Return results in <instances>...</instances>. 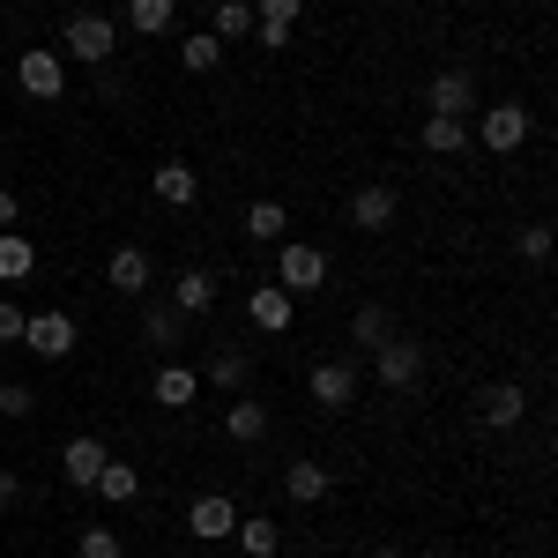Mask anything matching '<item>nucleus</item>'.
<instances>
[{"label": "nucleus", "instance_id": "nucleus-1", "mask_svg": "<svg viewBox=\"0 0 558 558\" xmlns=\"http://www.w3.org/2000/svg\"><path fill=\"white\" fill-rule=\"evenodd\" d=\"M320 283H328V254H320V246H305V239H283V246H276V291L313 299Z\"/></svg>", "mask_w": 558, "mask_h": 558}, {"label": "nucleus", "instance_id": "nucleus-2", "mask_svg": "<svg viewBox=\"0 0 558 558\" xmlns=\"http://www.w3.org/2000/svg\"><path fill=\"white\" fill-rule=\"evenodd\" d=\"M60 45H68V52H75L83 68H105V60L120 52V23H112V15H89V8H83V15H68Z\"/></svg>", "mask_w": 558, "mask_h": 558}, {"label": "nucleus", "instance_id": "nucleus-3", "mask_svg": "<svg viewBox=\"0 0 558 558\" xmlns=\"http://www.w3.org/2000/svg\"><path fill=\"white\" fill-rule=\"evenodd\" d=\"M373 373H380L387 395H410V387L425 380V343H410V336H387V343L373 350Z\"/></svg>", "mask_w": 558, "mask_h": 558}, {"label": "nucleus", "instance_id": "nucleus-4", "mask_svg": "<svg viewBox=\"0 0 558 558\" xmlns=\"http://www.w3.org/2000/svg\"><path fill=\"white\" fill-rule=\"evenodd\" d=\"M23 350H31V357H45V365H60V357L75 350V313H60V305L31 313V320H23Z\"/></svg>", "mask_w": 558, "mask_h": 558}, {"label": "nucleus", "instance_id": "nucleus-5", "mask_svg": "<svg viewBox=\"0 0 558 558\" xmlns=\"http://www.w3.org/2000/svg\"><path fill=\"white\" fill-rule=\"evenodd\" d=\"M15 83L31 89L38 105H60V97H68V68H60V52H52V45H23V60H15Z\"/></svg>", "mask_w": 558, "mask_h": 558}, {"label": "nucleus", "instance_id": "nucleus-6", "mask_svg": "<svg viewBox=\"0 0 558 558\" xmlns=\"http://www.w3.org/2000/svg\"><path fill=\"white\" fill-rule=\"evenodd\" d=\"M529 105H484V128H476V142L492 149V157H514L521 142H529Z\"/></svg>", "mask_w": 558, "mask_h": 558}, {"label": "nucleus", "instance_id": "nucleus-7", "mask_svg": "<svg viewBox=\"0 0 558 558\" xmlns=\"http://www.w3.org/2000/svg\"><path fill=\"white\" fill-rule=\"evenodd\" d=\"M305 395H313L320 410H350V402H357V365H350V357H320V365L305 373Z\"/></svg>", "mask_w": 558, "mask_h": 558}, {"label": "nucleus", "instance_id": "nucleus-8", "mask_svg": "<svg viewBox=\"0 0 558 558\" xmlns=\"http://www.w3.org/2000/svg\"><path fill=\"white\" fill-rule=\"evenodd\" d=\"M231 529H239V507H231L223 492H202V499L186 507V536H194V544H223Z\"/></svg>", "mask_w": 558, "mask_h": 558}, {"label": "nucleus", "instance_id": "nucleus-9", "mask_svg": "<svg viewBox=\"0 0 558 558\" xmlns=\"http://www.w3.org/2000/svg\"><path fill=\"white\" fill-rule=\"evenodd\" d=\"M246 320H254L260 336H283V328L299 320V299L276 291V283H254V291H246Z\"/></svg>", "mask_w": 558, "mask_h": 558}, {"label": "nucleus", "instance_id": "nucleus-10", "mask_svg": "<svg viewBox=\"0 0 558 558\" xmlns=\"http://www.w3.org/2000/svg\"><path fill=\"white\" fill-rule=\"evenodd\" d=\"M246 380H254V350H239V343L209 350V365H202V387H216V395H246Z\"/></svg>", "mask_w": 558, "mask_h": 558}, {"label": "nucleus", "instance_id": "nucleus-11", "mask_svg": "<svg viewBox=\"0 0 558 558\" xmlns=\"http://www.w3.org/2000/svg\"><path fill=\"white\" fill-rule=\"evenodd\" d=\"M105 283H112L120 299H149V283H157V268H149V254H142V246H120V254L105 260Z\"/></svg>", "mask_w": 558, "mask_h": 558}, {"label": "nucleus", "instance_id": "nucleus-12", "mask_svg": "<svg viewBox=\"0 0 558 558\" xmlns=\"http://www.w3.org/2000/svg\"><path fill=\"white\" fill-rule=\"evenodd\" d=\"M142 336L172 357V350H186V313H179L172 299H149V305H142Z\"/></svg>", "mask_w": 558, "mask_h": 558}, {"label": "nucleus", "instance_id": "nucleus-13", "mask_svg": "<svg viewBox=\"0 0 558 558\" xmlns=\"http://www.w3.org/2000/svg\"><path fill=\"white\" fill-rule=\"evenodd\" d=\"M97 470H105V439H89V432H75V439L60 447V476H68L75 492H89V484H97Z\"/></svg>", "mask_w": 558, "mask_h": 558}, {"label": "nucleus", "instance_id": "nucleus-14", "mask_svg": "<svg viewBox=\"0 0 558 558\" xmlns=\"http://www.w3.org/2000/svg\"><path fill=\"white\" fill-rule=\"evenodd\" d=\"M425 105H432V112L470 120V112H476V83L462 75V68H447V75H432V83H425Z\"/></svg>", "mask_w": 558, "mask_h": 558}, {"label": "nucleus", "instance_id": "nucleus-15", "mask_svg": "<svg viewBox=\"0 0 558 558\" xmlns=\"http://www.w3.org/2000/svg\"><path fill=\"white\" fill-rule=\"evenodd\" d=\"M387 223H395V186H380V179L357 186L350 194V231H387Z\"/></svg>", "mask_w": 558, "mask_h": 558}, {"label": "nucleus", "instance_id": "nucleus-16", "mask_svg": "<svg viewBox=\"0 0 558 558\" xmlns=\"http://www.w3.org/2000/svg\"><path fill=\"white\" fill-rule=\"evenodd\" d=\"M239 231H246L254 246H283V239H291V216H283V202H246Z\"/></svg>", "mask_w": 558, "mask_h": 558}, {"label": "nucleus", "instance_id": "nucleus-17", "mask_svg": "<svg viewBox=\"0 0 558 558\" xmlns=\"http://www.w3.org/2000/svg\"><path fill=\"white\" fill-rule=\"evenodd\" d=\"M202 402V373L194 365H157V410H194Z\"/></svg>", "mask_w": 558, "mask_h": 558}, {"label": "nucleus", "instance_id": "nucleus-18", "mask_svg": "<svg viewBox=\"0 0 558 558\" xmlns=\"http://www.w3.org/2000/svg\"><path fill=\"white\" fill-rule=\"evenodd\" d=\"M521 417H529V395H521L514 380H499V387H484V425L492 432H514Z\"/></svg>", "mask_w": 558, "mask_h": 558}, {"label": "nucleus", "instance_id": "nucleus-19", "mask_svg": "<svg viewBox=\"0 0 558 558\" xmlns=\"http://www.w3.org/2000/svg\"><path fill=\"white\" fill-rule=\"evenodd\" d=\"M223 432H231L239 447L268 439V402H254V395H231V410H223Z\"/></svg>", "mask_w": 558, "mask_h": 558}, {"label": "nucleus", "instance_id": "nucleus-20", "mask_svg": "<svg viewBox=\"0 0 558 558\" xmlns=\"http://www.w3.org/2000/svg\"><path fill=\"white\" fill-rule=\"evenodd\" d=\"M172 305L186 313V320L209 313V305H216V276H209V268H179V276H172Z\"/></svg>", "mask_w": 558, "mask_h": 558}, {"label": "nucleus", "instance_id": "nucleus-21", "mask_svg": "<svg viewBox=\"0 0 558 558\" xmlns=\"http://www.w3.org/2000/svg\"><path fill=\"white\" fill-rule=\"evenodd\" d=\"M179 0H128V31L134 38H172Z\"/></svg>", "mask_w": 558, "mask_h": 558}, {"label": "nucleus", "instance_id": "nucleus-22", "mask_svg": "<svg viewBox=\"0 0 558 558\" xmlns=\"http://www.w3.org/2000/svg\"><path fill=\"white\" fill-rule=\"evenodd\" d=\"M387 336H395V313H387L380 299H365L357 313H350V343H357V350H380Z\"/></svg>", "mask_w": 558, "mask_h": 558}, {"label": "nucleus", "instance_id": "nucleus-23", "mask_svg": "<svg viewBox=\"0 0 558 558\" xmlns=\"http://www.w3.org/2000/svg\"><path fill=\"white\" fill-rule=\"evenodd\" d=\"M328 484H336L328 462H291V470H283V492H291L299 507H320V499H328Z\"/></svg>", "mask_w": 558, "mask_h": 558}, {"label": "nucleus", "instance_id": "nucleus-24", "mask_svg": "<svg viewBox=\"0 0 558 558\" xmlns=\"http://www.w3.org/2000/svg\"><path fill=\"white\" fill-rule=\"evenodd\" d=\"M425 149H432V157H462V149H470V120L432 112V120H425Z\"/></svg>", "mask_w": 558, "mask_h": 558}, {"label": "nucleus", "instance_id": "nucleus-25", "mask_svg": "<svg viewBox=\"0 0 558 558\" xmlns=\"http://www.w3.org/2000/svg\"><path fill=\"white\" fill-rule=\"evenodd\" d=\"M89 492H97L105 507H128L134 492H142V476H134V462H112V454H105V470H97V484H89Z\"/></svg>", "mask_w": 558, "mask_h": 558}, {"label": "nucleus", "instance_id": "nucleus-26", "mask_svg": "<svg viewBox=\"0 0 558 558\" xmlns=\"http://www.w3.org/2000/svg\"><path fill=\"white\" fill-rule=\"evenodd\" d=\"M194 194H202V179H194V165H157V202H165V209H186V202H194Z\"/></svg>", "mask_w": 558, "mask_h": 558}, {"label": "nucleus", "instance_id": "nucleus-27", "mask_svg": "<svg viewBox=\"0 0 558 558\" xmlns=\"http://www.w3.org/2000/svg\"><path fill=\"white\" fill-rule=\"evenodd\" d=\"M216 45H239V38H254V0H216Z\"/></svg>", "mask_w": 558, "mask_h": 558}, {"label": "nucleus", "instance_id": "nucleus-28", "mask_svg": "<svg viewBox=\"0 0 558 558\" xmlns=\"http://www.w3.org/2000/svg\"><path fill=\"white\" fill-rule=\"evenodd\" d=\"M31 268H38V246L23 231H0V283H23Z\"/></svg>", "mask_w": 558, "mask_h": 558}, {"label": "nucleus", "instance_id": "nucleus-29", "mask_svg": "<svg viewBox=\"0 0 558 558\" xmlns=\"http://www.w3.org/2000/svg\"><path fill=\"white\" fill-rule=\"evenodd\" d=\"M231 536L246 544V558H276V551H283V529H276V521H260V514H239Z\"/></svg>", "mask_w": 558, "mask_h": 558}, {"label": "nucleus", "instance_id": "nucleus-30", "mask_svg": "<svg viewBox=\"0 0 558 558\" xmlns=\"http://www.w3.org/2000/svg\"><path fill=\"white\" fill-rule=\"evenodd\" d=\"M216 60H223V45H216L209 31H186V38H179V68H186V75H209Z\"/></svg>", "mask_w": 558, "mask_h": 558}, {"label": "nucleus", "instance_id": "nucleus-31", "mask_svg": "<svg viewBox=\"0 0 558 558\" xmlns=\"http://www.w3.org/2000/svg\"><path fill=\"white\" fill-rule=\"evenodd\" d=\"M75 558H128V551H120V536H112L105 521H89L83 536H75Z\"/></svg>", "mask_w": 558, "mask_h": 558}, {"label": "nucleus", "instance_id": "nucleus-32", "mask_svg": "<svg viewBox=\"0 0 558 558\" xmlns=\"http://www.w3.org/2000/svg\"><path fill=\"white\" fill-rule=\"evenodd\" d=\"M31 410H38V395H31V387H23V380H0V417H31Z\"/></svg>", "mask_w": 558, "mask_h": 558}, {"label": "nucleus", "instance_id": "nucleus-33", "mask_svg": "<svg viewBox=\"0 0 558 558\" xmlns=\"http://www.w3.org/2000/svg\"><path fill=\"white\" fill-rule=\"evenodd\" d=\"M521 260H551V223H529L521 231Z\"/></svg>", "mask_w": 558, "mask_h": 558}, {"label": "nucleus", "instance_id": "nucleus-34", "mask_svg": "<svg viewBox=\"0 0 558 558\" xmlns=\"http://www.w3.org/2000/svg\"><path fill=\"white\" fill-rule=\"evenodd\" d=\"M305 0H254V23H299Z\"/></svg>", "mask_w": 558, "mask_h": 558}, {"label": "nucleus", "instance_id": "nucleus-35", "mask_svg": "<svg viewBox=\"0 0 558 558\" xmlns=\"http://www.w3.org/2000/svg\"><path fill=\"white\" fill-rule=\"evenodd\" d=\"M23 320H31L23 305H15V299H0V343H23Z\"/></svg>", "mask_w": 558, "mask_h": 558}, {"label": "nucleus", "instance_id": "nucleus-36", "mask_svg": "<svg viewBox=\"0 0 558 558\" xmlns=\"http://www.w3.org/2000/svg\"><path fill=\"white\" fill-rule=\"evenodd\" d=\"M15 507H23V476L0 470V514H15Z\"/></svg>", "mask_w": 558, "mask_h": 558}, {"label": "nucleus", "instance_id": "nucleus-37", "mask_svg": "<svg viewBox=\"0 0 558 558\" xmlns=\"http://www.w3.org/2000/svg\"><path fill=\"white\" fill-rule=\"evenodd\" d=\"M254 38L268 45V52H283V45H291V23H254Z\"/></svg>", "mask_w": 558, "mask_h": 558}, {"label": "nucleus", "instance_id": "nucleus-38", "mask_svg": "<svg viewBox=\"0 0 558 558\" xmlns=\"http://www.w3.org/2000/svg\"><path fill=\"white\" fill-rule=\"evenodd\" d=\"M15 216H23V202H15V194L0 186V231H15Z\"/></svg>", "mask_w": 558, "mask_h": 558}, {"label": "nucleus", "instance_id": "nucleus-39", "mask_svg": "<svg viewBox=\"0 0 558 558\" xmlns=\"http://www.w3.org/2000/svg\"><path fill=\"white\" fill-rule=\"evenodd\" d=\"M373 558H402V551H373Z\"/></svg>", "mask_w": 558, "mask_h": 558}]
</instances>
